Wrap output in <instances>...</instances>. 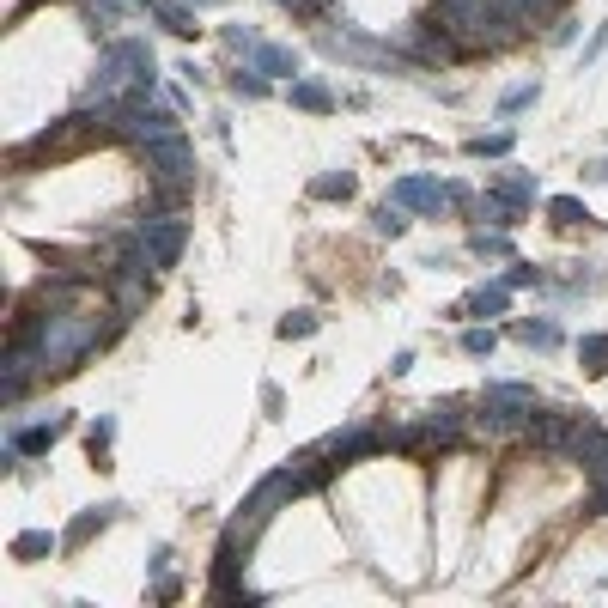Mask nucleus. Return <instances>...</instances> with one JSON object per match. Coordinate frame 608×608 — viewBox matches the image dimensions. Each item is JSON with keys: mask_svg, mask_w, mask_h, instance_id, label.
Masks as SVG:
<instances>
[{"mask_svg": "<svg viewBox=\"0 0 608 608\" xmlns=\"http://www.w3.org/2000/svg\"><path fill=\"white\" fill-rule=\"evenodd\" d=\"M371 450H384V432H371V426H347L323 444V456H335V463H353V456H371Z\"/></svg>", "mask_w": 608, "mask_h": 608, "instance_id": "f8f14e48", "label": "nucleus"}, {"mask_svg": "<svg viewBox=\"0 0 608 608\" xmlns=\"http://www.w3.org/2000/svg\"><path fill=\"white\" fill-rule=\"evenodd\" d=\"M250 67L268 73V80H292V73H298V55H292L286 43H256V49H250Z\"/></svg>", "mask_w": 608, "mask_h": 608, "instance_id": "4468645a", "label": "nucleus"}, {"mask_svg": "<svg viewBox=\"0 0 608 608\" xmlns=\"http://www.w3.org/2000/svg\"><path fill=\"white\" fill-rule=\"evenodd\" d=\"M584 177H590V183H608V159H596V165H584Z\"/></svg>", "mask_w": 608, "mask_h": 608, "instance_id": "ea45409f", "label": "nucleus"}, {"mask_svg": "<svg viewBox=\"0 0 608 608\" xmlns=\"http://www.w3.org/2000/svg\"><path fill=\"white\" fill-rule=\"evenodd\" d=\"M19 335L37 347L43 371H73V365L98 347V317H86V311H49V317H37Z\"/></svg>", "mask_w": 608, "mask_h": 608, "instance_id": "f257e3e1", "label": "nucleus"}, {"mask_svg": "<svg viewBox=\"0 0 608 608\" xmlns=\"http://www.w3.org/2000/svg\"><path fill=\"white\" fill-rule=\"evenodd\" d=\"M463 420H469V414H463V402H450V396H444V402H432V408H426V438H432V444H450L456 432H463Z\"/></svg>", "mask_w": 608, "mask_h": 608, "instance_id": "ddd939ff", "label": "nucleus"}, {"mask_svg": "<svg viewBox=\"0 0 608 608\" xmlns=\"http://www.w3.org/2000/svg\"><path fill=\"white\" fill-rule=\"evenodd\" d=\"M499 189H505L511 201H523V207H536V171H505Z\"/></svg>", "mask_w": 608, "mask_h": 608, "instance_id": "a878e982", "label": "nucleus"}, {"mask_svg": "<svg viewBox=\"0 0 608 608\" xmlns=\"http://www.w3.org/2000/svg\"><path fill=\"white\" fill-rule=\"evenodd\" d=\"M304 335H317V317H311V311H292V317H280V341H304Z\"/></svg>", "mask_w": 608, "mask_h": 608, "instance_id": "473e14b6", "label": "nucleus"}, {"mask_svg": "<svg viewBox=\"0 0 608 608\" xmlns=\"http://www.w3.org/2000/svg\"><path fill=\"white\" fill-rule=\"evenodd\" d=\"M602 49H608V19H602V25L590 31V43H584V55H578V61L590 67V61H602Z\"/></svg>", "mask_w": 608, "mask_h": 608, "instance_id": "4c0bfd02", "label": "nucleus"}, {"mask_svg": "<svg viewBox=\"0 0 608 608\" xmlns=\"http://www.w3.org/2000/svg\"><path fill=\"white\" fill-rule=\"evenodd\" d=\"M286 98H292V110H311V116H329V110H335V92H329L323 80H311V73H304V80H292Z\"/></svg>", "mask_w": 608, "mask_h": 608, "instance_id": "2eb2a0df", "label": "nucleus"}, {"mask_svg": "<svg viewBox=\"0 0 608 608\" xmlns=\"http://www.w3.org/2000/svg\"><path fill=\"white\" fill-rule=\"evenodd\" d=\"M511 152V128H499V134H475L469 140V159H505Z\"/></svg>", "mask_w": 608, "mask_h": 608, "instance_id": "393cba45", "label": "nucleus"}, {"mask_svg": "<svg viewBox=\"0 0 608 608\" xmlns=\"http://www.w3.org/2000/svg\"><path fill=\"white\" fill-rule=\"evenodd\" d=\"M140 244H146L152 268H177L183 262V244H189V225L177 213H146L140 219Z\"/></svg>", "mask_w": 608, "mask_h": 608, "instance_id": "20e7f679", "label": "nucleus"}, {"mask_svg": "<svg viewBox=\"0 0 608 608\" xmlns=\"http://www.w3.org/2000/svg\"><path fill=\"white\" fill-rule=\"evenodd\" d=\"M505 286H542V268H529V262H511Z\"/></svg>", "mask_w": 608, "mask_h": 608, "instance_id": "58836bf2", "label": "nucleus"}, {"mask_svg": "<svg viewBox=\"0 0 608 608\" xmlns=\"http://www.w3.org/2000/svg\"><path fill=\"white\" fill-rule=\"evenodd\" d=\"M475 219H481V225H493V232H517V225L529 219V207H523V201H511L505 189H487V195L475 201Z\"/></svg>", "mask_w": 608, "mask_h": 608, "instance_id": "1a4fd4ad", "label": "nucleus"}, {"mask_svg": "<svg viewBox=\"0 0 608 608\" xmlns=\"http://www.w3.org/2000/svg\"><path fill=\"white\" fill-rule=\"evenodd\" d=\"M511 335H517L523 347H536V353H548V347H560V323H554V317H529V323H517Z\"/></svg>", "mask_w": 608, "mask_h": 608, "instance_id": "a211bd4d", "label": "nucleus"}, {"mask_svg": "<svg viewBox=\"0 0 608 608\" xmlns=\"http://www.w3.org/2000/svg\"><path fill=\"white\" fill-rule=\"evenodd\" d=\"M110 438H116V420L104 414V420H98V426L86 432V444H92V456H104V450H110Z\"/></svg>", "mask_w": 608, "mask_h": 608, "instance_id": "e433bc0d", "label": "nucleus"}, {"mask_svg": "<svg viewBox=\"0 0 608 608\" xmlns=\"http://www.w3.org/2000/svg\"><path fill=\"white\" fill-rule=\"evenodd\" d=\"M390 201H402L408 213H438V207H450V183H438V177H402L390 189Z\"/></svg>", "mask_w": 608, "mask_h": 608, "instance_id": "6e6552de", "label": "nucleus"}, {"mask_svg": "<svg viewBox=\"0 0 608 608\" xmlns=\"http://www.w3.org/2000/svg\"><path fill=\"white\" fill-rule=\"evenodd\" d=\"M529 104H536V86H511V92L499 98V116H523Z\"/></svg>", "mask_w": 608, "mask_h": 608, "instance_id": "f704fd0d", "label": "nucleus"}, {"mask_svg": "<svg viewBox=\"0 0 608 608\" xmlns=\"http://www.w3.org/2000/svg\"><path fill=\"white\" fill-rule=\"evenodd\" d=\"M578 365L584 371H608V335H584L578 341Z\"/></svg>", "mask_w": 608, "mask_h": 608, "instance_id": "c85d7f7f", "label": "nucleus"}, {"mask_svg": "<svg viewBox=\"0 0 608 608\" xmlns=\"http://www.w3.org/2000/svg\"><path fill=\"white\" fill-rule=\"evenodd\" d=\"M232 92H238V98H250V104H256V98H268V73H256V67L232 73Z\"/></svg>", "mask_w": 608, "mask_h": 608, "instance_id": "7c9ffc66", "label": "nucleus"}, {"mask_svg": "<svg viewBox=\"0 0 608 608\" xmlns=\"http://www.w3.org/2000/svg\"><path fill=\"white\" fill-rule=\"evenodd\" d=\"M590 475H596V481H608V456H602V463H596V469H590Z\"/></svg>", "mask_w": 608, "mask_h": 608, "instance_id": "a19ab883", "label": "nucleus"}, {"mask_svg": "<svg viewBox=\"0 0 608 608\" xmlns=\"http://www.w3.org/2000/svg\"><path fill=\"white\" fill-rule=\"evenodd\" d=\"M548 219H554V225H584L590 213H584L578 195H548Z\"/></svg>", "mask_w": 608, "mask_h": 608, "instance_id": "bb28decb", "label": "nucleus"}, {"mask_svg": "<svg viewBox=\"0 0 608 608\" xmlns=\"http://www.w3.org/2000/svg\"><path fill=\"white\" fill-rule=\"evenodd\" d=\"M61 548V536H49V529H19L13 536V560H49Z\"/></svg>", "mask_w": 608, "mask_h": 608, "instance_id": "6ab92c4d", "label": "nucleus"}, {"mask_svg": "<svg viewBox=\"0 0 608 608\" xmlns=\"http://www.w3.org/2000/svg\"><path fill=\"white\" fill-rule=\"evenodd\" d=\"M475 256H511V232H493V225H481V232L469 238Z\"/></svg>", "mask_w": 608, "mask_h": 608, "instance_id": "cd10ccee", "label": "nucleus"}, {"mask_svg": "<svg viewBox=\"0 0 608 608\" xmlns=\"http://www.w3.org/2000/svg\"><path fill=\"white\" fill-rule=\"evenodd\" d=\"M323 49H329V55H341V61H359V67H396L390 43H371V37L347 31V19H341V31H323Z\"/></svg>", "mask_w": 608, "mask_h": 608, "instance_id": "423d86ee", "label": "nucleus"}, {"mask_svg": "<svg viewBox=\"0 0 608 608\" xmlns=\"http://www.w3.org/2000/svg\"><path fill=\"white\" fill-rule=\"evenodd\" d=\"M578 432H584L578 414H542L536 408V420H529V438H536V450H548V456H572L578 450Z\"/></svg>", "mask_w": 608, "mask_h": 608, "instance_id": "0eeeda50", "label": "nucleus"}, {"mask_svg": "<svg viewBox=\"0 0 608 608\" xmlns=\"http://www.w3.org/2000/svg\"><path fill=\"white\" fill-rule=\"evenodd\" d=\"M505 304H511V286H505V280H481V286L463 292L456 317H505Z\"/></svg>", "mask_w": 608, "mask_h": 608, "instance_id": "9b49d317", "label": "nucleus"}, {"mask_svg": "<svg viewBox=\"0 0 608 608\" xmlns=\"http://www.w3.org/2000/svg\"><path fill=\"white\" fill-rule=\"evenodd\" d=\"M140 304H146V280L140 274H116V323L140 317Z\"/></svg>", "mask_w": 608, "mask_h": 608, "instance_id": "aec40b11", "label": "nucleus"}, {"mask_svg": "<svg viewBox=\"0 0 608 608\" xmlns=\"http://www.w3.org/2000/svg\"><path fill=\"white\" fill-rule=\"evenodd\" d=\"M311 195H317V201H347V195H353V171H323V177H311Z\"/></svg>", "mask_w": 608, "mask_h": 608, "instance_id": "b1692460", "label": "nucleus"}, {"mask_svg": "<svg viewBox=\"0 0 608 608\" xmlns=\"http://www.w3.org/2000/svg\"><path fill=\"white\" fill-rule=\"evenodd\" d=\"M438 25L463 43H505L517 31L505 0H438Z\"/></svg>", "mask_w": 608, "mask_h": 608, "instance_id": "f03ea898", "label": "nucleus"}, {"mask_svg": "<svg viewBox=\"0 0 608 608\" xmlns=\"http://www.w3.org/2000/svg\"><path fill=\"white\" fill-rule=\"evenodd\" d=\"M298 493H304L298 469H280V475H268V481H262V487H256V493H250L244 505H238V517L225 523V536H232V542H244V548H250V542L262 536V523H268V517H274L280 505H286V499H298Z\"/></svg>", "mask_w": 608, "mask_h": 608, "instance_id": "7ed1b4c3", "label": "nucleus"}, {"mask_svg": "<svg viewBox=\"0 0 608 608\" xmlns=\"http://www.w3.org/2000/svg\"><path fill=\"white\" fill-rule=\"evenodd\" d=\"M67 426H73L67 414H55V420H43V426H13V450H19V456H49V450L67 438Z\"/></svg>", "mask_w": 608, "mask_h": 608, "instance_id": "9d476101", "label": "nucleus"}, {"mask_svg": "<svg viewBox=\"0 0 608 608\" xmlns=\"http://www.w3.org/2000/svg\"><path fill=\"white\" fill-rule=\"evenodd\" d=\"M414 444H426V420H414V426H396V432H384V450H414Z\"/></svg>", "mask_w": 608, "mask_h": 608, "instance_id": "2f4dec72", "label": "nucleus"}, {"mask_svg": "<svg viewBox=\"0 0 608 608\" xmlns=\"http://www.w3.org/2000/svg\"><path fill=\"white\" fill-rule=\"evenodd\" d=\"M183 195H189V183H165V177H152V207H159V213H177V207H183Z\"/></svg>", "mask_w": 608, "mask_h": 608, "instance_id": "c756f323", "label": "nucleus"}, {"mask_svg": "<svg viewBox=\"0 0 608 608\" xmlns=\"http://www.w3.org/2000/svg\"><path fill=\"white\" fill-rule=\"evenodd\" d=\"M408 61H450V31H408Z\"/></svg>", "mask_w": 608, "mask_h": 608, "instance_id": "f3484780", "label": "nucleus"}, {"mask_svg": "<svg viewBox=\"0 0 608 608\" xmlns=\"http://www.w3.org/2000/svg\"><path fill=\"white\" fill-rule=\"evenodd\" d=\"M116 511H122V505H92V511H80V517L67 523V536H61V542H67V548H80V542H92V536H98V529H104V523H110Z\"/></svg>", "mask_w": 608, "mask_h": 608, "instance_id": "dca6fc26", "label": "nucleus"}, {"mask_svg": "<svg viewBox=\"0 0 608 608\" xmlns=\"http://www.w3.org/2000/svg\"><path fill=\"white\" fill-rule=\"evenodd\" d=\"M146 171L165 177V183H195V152L183 134H165V140H146Z\"/></svg>", "mask_w": 608, "mask_h": 608, "instance_id": "39448f33", "label": "nucleus"}, {"mask_svg": "<svg viewBox=\"0 0 608 608\" xmlns=\"http://www.w3.org/2000/svg\"><path fill=\"white\" fill-rule=\"evenodd\" d=\"M256 43H262V37H256L250 25H225V49H232V55H250Z\"/></svg>", "mask_w": 608, "mask_h": 608, "instance_id": "c9c22d12", "label": "nucleus"}, {"mask_svg": "<svg viewBox=\"0 0 608 608\" xmlns=\"http://www.w3.org/2000/svg\"><path fill=\"white\" fill-rule=\"evenodd\" d=\"M371 232H377V238H402V232H408V207H402V201H384V207L371 213Z\"/></svg>", "mask_w": 608, "mask_h": 608, "instance_id": "4be33fe9", "label": "nucleus"}, {"mask_svg": "<svg viewBox=\"0 0 608 608\" xmlns=\"http://www.w3.org/2000/svg\"><path fill=\"white\" fill-rule=\"evenodd\" d=\"M602 456H608V432H602V426H584V432H578V450H572V463L596 469Z\"/></svg>", "mask_w": 608, "mask_h": 608, "instance_id": "5701e85b", "label": "nucleus"}, {"mask_svg": "<svg viewBox=\"0 0 608 608\" xmlns=\"http://www.w3.org/2000/svg\"><path fill=\"white\" fill-rule=\"evenodd\" d=\"M189 7H225V0H189Z\"/></svg>", "mask_w": 608, "mask_h": 608, "instance_id": "79ce46f5", "label": "nucleus"}, {"mask_svg": "<svg viewBox=\"0 0 608 608\" xmlns=\"http://www.w3.org/2000/svg\"><path fill=\"white\" fill-rule=\"evenodd\" d=\"M566 7V0H505V13L517 19V25H542V19H554Z\"/></svg>", "mask_w": 608, "mask_h": 608, "instance_id": "412c9836", "label": "nucleus"}, {"mask_svg": "<svg viewBox=\"0 0 608 608\" xmlns=\"http://www.w3.org/2000/svg\"><path fill=\"white\" fill-rule=\"evenodd\" d=\"M493 347H499V335H493V329H463V353H469V359H487Z\"/></svg>", "mask_w": 608, "mask_h": 608, "instance_id": "72a5a7b5", "label": "nucleus"}]
</instances>
